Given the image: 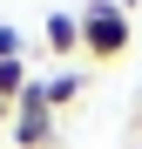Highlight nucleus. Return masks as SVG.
Masks as SVG:
<instances>
[{
  "mask_svg": "<svg viewBox=\"0 0 142 149\" xmlns=\"http://www.w3.org/2000/svg\"><path fill=\"white\" fill-rule=\"evenodd\" d=\"M14 149H47L54 142V109H47V95H41V81H27V95L14 102Z\"/></svg>",
  "mask_w": 142,
  "mask_h": 149,
  "instance_id": "obj_2",
  "label": "nucleus"
},
{
  "mask_svg": "<svg viewBox=\"0 0 142 149\" xmlns=\"http://www.w3.org/2000/svg\"><path fill=\"white\" fill-rule=\"evenodd\" d=\"M75 20H81V54L95 61H122L135 47V14H122V0H88Z\"/></svg>",
  "mask_w": 142,
  "mask_h": 149,
  "instance_id": "obj_1",
  "label": "nucleus"
},
{
  "mask_svg": "<svg viewBox=\"0 0 142 149\" xmlns=\"http://www.w3.org/2000/svg\"><path fill=\"white\" fill-rule=\"evenodd\" d=\"M27 81H34L27 61H0V109H14L20 95H27Z\"/></svg>",
  "mask_w": 142,
  "mask_h": 149,
  "instance_id": "obj_4",
  "label": "nucleus"
},
{
  "mask_svg": "<svg viewBox=\"0 0 142 149\" xmlns=\"http://www.w3.org/2000/svg\"><path fill=\"white\" fill-rule=\"evenodd\" d=\"M7 122H14V109H0V136H7Z\"/></svg>",
  "mask_w": 142,
  "mask_h": 149,
  "instance_id": "obj_6",
  "label": "nucleus"
},
{
  "mask_svg": "<svg viewBox=\"0 0 142 149\" xmlns=\"http://www.w3.org/2000/svg\"><path fill=\"white\" fill-rule=\"evenodd\" d=\"M41 95H47V109H61V102H75V95H81V74H54V81H41Z\"/></svg>",
  "mask_w": 142,
  "mask_h": 149,
  "instance_id": "obj_5",
  "label": "nucleus"
},
{
  "mask_svg": "<svg viewBox=\"0 0 142 149\" xmlns=\"http://www.w3.org/2000/svg\"><path fill=\"white\" fill-rule=\"evenodd\" d=\"M41 41H47V54H81V20L75 14H47Z\"/></svg>",
  "mask_w": 142,
  "mask_h": 149,
  "instance_id": "obj_3",
  "label": "nucleus"
}]
</instances>
